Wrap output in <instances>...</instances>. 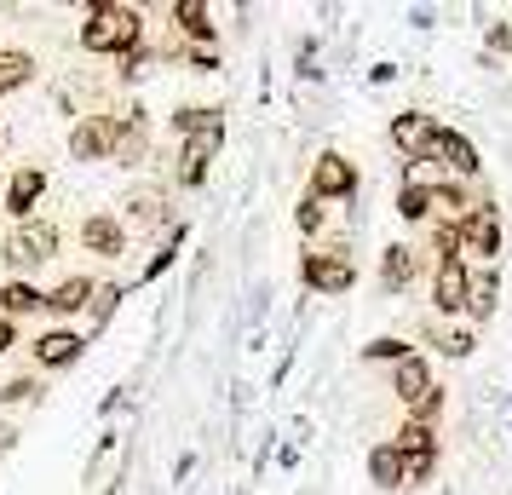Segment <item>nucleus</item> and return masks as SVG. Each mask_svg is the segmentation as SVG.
I'll use <instances>...</instances> for the list:
<instances>
[{
	"instance_id": "nucleus-1",
	"label": "nucleus",
	"mask_w": 512,
	"mask_h": 495,
	"mask_svg": "<svg viewBox=\"0 0 512 495\" xmlns=\"http://www.w3.org/2000/svg\"><path fill=\"white\" fill-rule=\"evenodd\" d=\"M144 41V12L121 6V0H87V24H81V52L110 58V52H133Z\"/></svg>"
},
{
	"instance_id": "nucleus-2",
	"label": "nucleus",
	"mask_w": 512,
	"mask_h": 495,
	"mask_svg": "<svg viewBox=\"0 0 512 495\" xmlns=\"http://www.w3.org/2000/svg\"><path fill=\"white\" fill-rule=\"evenodd\" d=\"M300 283L311 288V294H351V288H357L351 242H311L300 254Z\"/></svg>"
},
{
	"instance_id": "nucleus-3",
	"label": "nucleus",
	"mask_w": 512,
	"mask_h": 495,
	"mask_svg": "<svg viewBox=\"0 0 512 495\" xmlns=\"http://www.w3.org/2000/svg\"><path fill=\"white\" fill-rule=\"evenodd\" d=\"M58 248H64V231L52 219H24L18 231L0 242V260L12 265V271H35V265L58 260Z\"/></svg>"
},
{
	"instance_id": "nucleus-4",
	"label": "nucleus",
	"mask_w": 512,
	"mask_h": 495,
	"mask_svg": "<svg viewBox=\"0 0 512 495\" xmlns=\"http://www.w3.org/2000/svg\"><path fill=\"white\" fill-rule=\"evenodd\" d=\"M305 196H317V202H351V196H357V167H351V156L323 150V156L311 162V185H305Z\"/></svg>"
},
{
	"instance_id": "nucleus-5",
	"label": "nucleus",
	"mask_w": 512,
	"mask_h": 495,
	"mask_svg": "<svg viewBox=\"0 0 512 495\" xmlns=\"http://www.w3.org/2000/svg\"><path fill=\"white\" fill-rule=\"evenodd\" d=\"M121 225H133V231H144V236H156V231H167L179 213L167 208V190L162 185H133L127 196H121Z\"/></svg>"
},
{
	"instance_id": "nucleus-6",
	"label": "nucleus",
	"mask_w": 512,
	"mask_h": 495,
	"mask_svg": "<svg viewBox=\"0 0 512 495\" xmlns=\"http://www.w3.org/2000/svg\"><path fill=\"white\" fill-rule=\"evenodd\" d=\"M495 260L501 254V208L495 202H472V213L461 219V260Z\"/></svg>"
},
{
	"instance_id": "nucleus-7",
	"label": "nucleus",
	"mask_w": 512,
	"mask_h": 495,
	"mask_svg": "<svg viewBox=\"0 0 512 495\" xmlns=\"http://www.w3.org/2000/svg\"><path fill=\"white\" fill-rule=\"evenodd\" d=\"M426 162H438L443 173H455V185L484 173V162H478V144L466 139V133H455V127H438V133H432V150H426Z\"/></svg>"
},
{
	"instance_id": "nucleus-8",
	"label": "nucleus",
	"mask_w": 512,
	"mask_h": 495,
	"mask_svg": "<svg viewBox=\"0 0 512 495\" xmlns=\"http://www.w3.org/2000/svg\"><path fill=\"white\" fill-rule=\"evenodd\" d=\"M110 150H116V110L110 116H81L70 127V156L75 162H110Z\"/></svg>"
},
{
	"instance_id": "nucleus-9",
	"label": "nucleus",
	"mask_w": 512,
	"mask_h": 495,
	"mask_svg": "<svg viewBox=\"0 0 512 495\" xmlns=\"http://www.w3.org/2000/svg\"><path fill=\"white\" fill-rule=\"evenodd\" d=\"M432 133H438V121L420 116V110H403V116H392V127H386L392 150H397V156H403L409 167L426 162V150H432Z\"/></svg>"
},
{
	"instance_id": "nucleus-10",
	"label": "nucleus",
	"mask_w": 512,
	"mask_h": 495,
	"mask_svg": "<svg viewBox=\"0 0 512 495\" xmlns=\"http://www.w3.org/2000/svg\"><path fill=\"white\" fill-rule=\"evenodd\" d=\"M466 294H472L466 260H443L432 271V306H438V317H466Z\"/></svg>"
},
{
	"instance_id": "nucleus-11",
	"label": "nucleus",
	"mask_w": 512,
	"mask_h": 495,
	"mask_svg": "<svg viewBox=\"0 0 512 495\" xmlns=\"http://www.w3.org/2000/svg\"><path fill=\"white\" fill-rule=\"evenodd\" d=\"M81 357H87V334H75V329H47L35 340V363H41L47 375H64Z\"/></svg>"
},
{
	"instance_id": "nucleus-12",
	"label": "nucleus",
	"mask_w": 512,
	"mask_h": 495,
	"mask_svg": "<svg viewBox=\"0 0 512 495\" xmlns=\"http://www.w3.org/2000/svg\"><path fill=\"white\" fill-rule=\"evenodd\" d=\"M41 196H47V167H35V162L12 167V179H6V213H12L18 225L41 208Z\"/></svg>"
},
{
	"instance_id": "nucleus-13",
	"label": "nucleus",
	"mask_w": 512,
	"mask_h": 495,
	"mask_svg": "<svg viewBox=\"0 0 512 495\" xmlns=\"http://www.w3.org/2000/svg\"><path fill=\"white\" fill-rule=\"evenodd\" d=\"M173 133L179 139H202V144H225V110L219 104H179L173 110Z\"/></svg>"
},
{
	"instance_id": "nucleus-14",
	"label": "nucleus",
	"mask_w": 512,
	"mask_h": 495,
	"mask_svg": "<svg viewBox=\"0 0 512 495\" xmlns=\"http://www.w3.org/2000/svg\"><path fill=\"white\" fill-rule=\"evenodd\" d=\"M144 156H150V121H144V110H116V150H110V162L139 167Z\"/></svg>"
},
{
	"instance_id": "nucleus-15",
	"label": "nucleus",
	"mask_w": 512,
	"mask_h": 495,
	"mask_svg": "<svg viewBox=\"0 0 512 495\" xmlns=\"http://www.w3.org/2000/svg\"><path fill=\"white\" fill-rule=\"evenodd\" d=\"M81 248L98 254V260H121L127 254V225H121L116 213H87L81 219Z\"/></svg>"
},
{
	"instance_id": "nucleus-16",
	"label": "nucleus",
	"mask_w": 512,
	"mask_h": 495,
	"mask_svg": "<svg viewBox=\"0 0 512 495\" xmlns=\"http://www.w3.org/2000/svg\"><path fill=\"white\" fill-rule=\"evenodd\" d=\"M420 277V248L415 242H392L386 254H380V288L386 294H409Z\"/></svg>"
},
{
	"instance_id": "nucleus-17",
	"label": "nucleus",
	"mask_w": 512,
	"mask_h": 495,
	"mask_svg": "<svg viewBox=\"0 0 512 495\" xmlns=\"http://www.w3.org/2000/svg\"><path fill=\"white\" fill-rule=\"evenodd\" d=\"M213 144L202 139H179V156H173V185L179 190H196V185H208V167H213Z\"/></svg>"
},
{
	"instance_id": "nucleus-18",
	"label": "nucleus",
	"mask_w": 512,
	"mask_h": 495,
	"mask_svg": "<svg viewBox=\"0 0 512 495\" xmlns=\"http://www.w3.org/2000/svg\"><path fill=\"white\" fill-rule=\"evenodd\" d=\"M432 386H438V380H432V363H426L420 352H409L403 363H392V392H397V403H403V409H409V403H420Z\"/></svg>"
},
{
	"instance_id": "nucleus-19",
	"label": "nucleus",
	"mask_w": 512,
	"mask_h": 495,
	"mask_svg": "<svg viewBox=\"0 0 512 495\" xmlns=\"http://www.w3.org/2000/svg\"><path fill=\"white\" fill-rule=\"evenodd\" d=\"M173 29H179L185 47L196 41L202 52H213V35H219V29H213V12L202 6V0H173Z\"/></svg>"
},
{
	"instance_id": "nucleus-20",
	"label": "nucleus",
	"mask_w": 512,
	"mask_h": 495,
	"mask_svg": "<svg viewBox=\"0 0 512 495\" xmlns=\"http://www.w3.org/2000/svg\"><path fill=\"white\" fill-rule=\"evenodd\" d=\"M35 311H47V294L35 283H24V277H6L0 283V317L18 323V317H35Z\"/></svg>"
},
{
	"instance_id": "nucleus-21",
	"label": "nucleus",
	"mask_w": 512,
	"mask_h": 495,
	"mask_svg": "<svg viewBox=\"0 0 512 495\" xmlns=\"http://www.w3.org/2000/svg\"><path fill=\"white\" fill-rule=\"evenodd\" d=\"M93 288H98L93 277H64V283L47 294V311H52V317H75V311L93 306Z\"/></svg>"
},
{
	"instance_id": "nucleus-22",
	"label": "nucleus",
	"mask_w": 512,
	"mask_h": 495,
	"mask_svg": "<svg viewBox=\"0 0 512 495\" xmlns=\"http://www.w3.org/2000/svg\"><path fill=\"white\" fill-rule=\"evenodd\" d=\"M369 484L374 490H403V455H397L392 438L369 449Z\"/></svg>"
},
{
	"instance_id": "nucleus-23",
	"label": "nucleus",
	"mask_w": 512,
	"mask_h": 495,
	"mask_svg": "<svg viewBox=\"0 0 512 495\" xmlns=\"http://www.w3.org/2000/svg\"><path fill=\"white\" fill-rule=\"evenodd\" d=\"M501 306V277L495 271H472V294H466V317L472 323H489Z\"/></svg>"
},
{
	"instance_id": "nucleus-24",
	"label": "nucleus",
	"mask_w": 512,
	"mask_h": 495,
	"mask_svg": "<svg viewBox=\"0 0 512 495\" xmlns=\"http://www.w3.org/2000/svg\"><path fill=\"white\" fill-rule=\"evenodd\" d=\"M397 455L403 461H420V455H438V426H426V421H409L403 415V426H397Z\"/></svg>"
},
{
	"instance_id": "nucleus-25",
	"label": "nucleus",
	"mask_w": 512,
	"mask_h": 495,
	"mask_svg": "<svg viewBox=\"0 0 512 495\" xmlns=\"http://www.w3.org/2000/svg\"><path fill=\"white\" fill-rule=\"evenodd\" d=\"M397 213L420 225V219H432V202H426V179H420V167H403V190H397Z\"/></svg>"
},
{
	"instance_id": "nucleus-26",
	"label": "nucleus",
	"mask_w": 512,
	"mask_h": 495,
	"mask_svg": "<svg viewBox=\"0 0 512 495\" xmlns=\"http://www.w3.org/2000/svg\"><path fill=\"white\" fill-rule=\"evenodd\" d=\"M35 81V58L24 47H0V93H24Z\"/></svg>"
},
{
	"instance_id": "nucleus-27",
	"label": "nucleus",
	"mask_w": 512,
	"mask_h": 495,
	"mask_svg": "<svg viewBox=\"0 0 512 495\" xmlns=\"http://www.w3.org/2000/svg\"><path fill=\"white\" fill-rule=\"evenodd\" d=\"M426 340H432L443 357H472V352H478V334L466 329V323H432Z\"/></svg>"
},
{
	"instance_id": "nucleus-28",
	"label": "nucleus",
	"mask_w": 512,
	"mask_h": 495,
	"mask_svg": "<svg viewBox=\"0 0 512 495\" xmlns=\"http://www.w3.org/2000/svg\"><path fill=\"white\" fill-rule=\"evenodd\" d=\"M121 294H127L121 283H98V288H93V306H87V323H93V334H104V329H110V317H116Z\"/></svg>"
},
{
	"instance_id": "nucleus-29",
	"label": "nucleus",
	"mask_w": 512,
	"mask_h": 495,
	"mask_svg": "<svg viewBox=\"0 0 512 495\" xmlns=\"http://www.w3.org/2000/svg\"><path fill=\"white\" fill-rule=\"evenodd\" d=\"M294 225H300V236H317L328 231V202H317V196H300V208H294Z\"/></svg>"
},
{
	"instance_id": "nucleus-30",
	"label": "nucleus",
	"mask_w": 512,
	"mask_h": 495,
	"mask_svg": "<svg viewBox=\"0 0 512 495\" xmlns=\"http://www.w3.org/2000/svg\"><path fill=\"white\" fill-rule=\"evenodd\" d=\"M409 352H415L409 340H397V334H380V340H369V346H363V363H403Z\"/></svg>"
},
{
	"instance_id": "nucleus-31",
	"label": "nucleus",
	"mask_w": 512,
	"mask_h": 495,
	"mask_svg": "<svg viewBox=\"0 0 512 495\" xmlns=\"http://www.w3.org/2000/svg\"><path fill=\"white\" fill-rule=\"evenodd\" d=\"M432 254L443 260H461V225H449V219H432Z\"/></svg>"
},
{
	"instance_id": "nucleus-32",
	"label": "nucleus",
	"mask_w": 512,
	"mask_h": 495,
	"mask_svg": "<svg viewBox=\"0 0 512 495\" xmlns=\"http://www.w3.org/2000/svg\"><path fill=\"white\" fill-rule=\"evenodd\" d=\"M41 398V380H6V386H0V409H18V403H35Z\"/></svg>"
},
{
	"instance_id": "nucleus-33",
	"label": "nucleus",
	"mask_w": 512,
	"mask_h": 495,
	"mask_svg": "<svg viewBox=\"0 0 512 495\" xmlns=\"http://www.w3.org/2000/svg\"><path fill=\"white\" fill-rule=\"evenodd\" d=\"M512 52V24H489V47H484V70H495Z\"/></svg>"
},
{
	"instance_id": "nucleus-34",
	"label": "nucleus",
	"mask_w": 512,
	"mask_h": 495,
	"mask_svg": "<svg viewBox=\"0 0 512 495\" xmlns=\"http://www.w3.org/2000/svg\"><path fill=\"white\" fill-rule=\"evenodd\" d=\"M443 398H449V392H443V386H432V392H426L420 403H409V421H426V426H438V415H443Z\"/></svg>"
},
{
	"instance_id": "nucleus-35",
	"label": "nucleus",
	"mask_w": 512,
	"mask_h": 495,
	"mask_svg": "<svg viewBox=\"0 0 512 495\" xmlns=\"http://www.w3.org/2000/svg\"><path fill=\"white\" fill-rule=\"evenodd\" d=\"M150 58H156V52L144 47H133V52H121V81H139V75H150Z\"/></svg>"
},
{
	"instance_id": "nucleus-36",
	"label": "nucleus",
	"mask_w": 512,
	"mask_h": 495,
	"mask_svg": "<svg viewBox=\"0 0 512 495\" xmlns=\"http://www.w3.org/2000/svg\"><path fill=\"white\" fill-rule=\"evenodd\" d=\"M185 64H190L196 75H213V70H219V52H202V47H190V52H185Z\"/></svg>"
},
{
	"instance_id": "nucleus-37",
	"label": "nucleus",
	"mask_w": 512,
	"mask_h": 495,
	"mask_svg": "<svg viewBox=\"0 0 512 495\" xmlns=\"http://www.w3.org/2000/svg\"><path fill=\"white\" fill-rule=\"evenodd\" d=\"M12 346H18V323H12V317H0V357L12 352Z\"/></svg>"
},
{
	"instance_id": "nucleus-38",
	"label": "nucleus",
	"mask_w": 512,
	"mask_h": 495,
	"mask_svg": "<svg viewBox=\"0 0 512 495\" xmlns=\"http://www.w3.org/2000/svg\"><path fill=\"white\" fill-rule=\"evenodd\" d=\"M18 449V426H0V455H12Z\"/></svg>"
},
{
	"instance_id": "nucleus-39",
	"label": "nucleus",
	"mask_w": 512,
	"mask_h": 495,
	"mask_svg": "<svg viewBox=\"0 0 512 495\" xmlns=\"http://www.w3.org/2000/svg\"><path fill=\"white\" fill-rule=\"evenodd\" d=\"M0 139H6V116H0Z\"/></svg>"
},
{
	"instance_id": "nucleus-40",
	"label": "nucleus",
	"mask_w": 512,
	"mask_h": 495,
	"mask_svg": "<svg viewBox=\"0 0 512 495\" xmlns=\"http://www.w3.org/2000/svg\"><path fill=\"white\" fill-rule=\"evenodd\" d=\"M0 156H6V139H0Z\"/></svg>"
}]
</instances>
